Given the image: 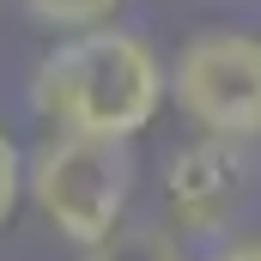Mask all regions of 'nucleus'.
Masks as SVG:
<instances>
[{
  "label": "nucleus",
  "mask_w": 261,
  "mask_h": 261,
  "mask_svg": "<svg viewBox=\"0 0 261 261\" xmlns=\"http://www.w3.org/2000/svg\"><path fill=\"white\" fill-rule=\"evenodd\" d=\"M255 146L195 134L164 164V225L176 237H237L249 200H255Z\"/></svg>",
  "instance_id": "obj_4"
},
{
  "label": "nucleus",
  "mask_w": 261,
  "mask_h": 261,
  "mask_svg": "<svg viewBox=\"0 0 261 261\" xmlns=\"http://www.w3.org/2000/svg\"><path fill=\"white\" fill-rule=\"evenodd\" d=\"M206 261H261V231H237V237H225V243H213Z\"/></svg>",
  "instance_id": "obj_8"
},
{
  "label": "nucleus",
  "mask_w": 261,
  "mask_h": 261,
  "mask_svg": "<svg viewBox=\"0 0 261 261\" xmlns=\"http://www.w3.org/2000/svg\"><path fill=\"white\" fill-rule=\"evenodd\" d=\"M134 140L97 134H49L24 158V200L43 213V225L73 249L103 243L128 225L134 206Z\"/></svg>",
  "instance_id": "obj_2"
},
{
  "label": "nucleus",
  "mask_w": 261,
  "mask_h": 261,
  "mask_svg": "<svg viewBox=\"0 0 261 261\" xmlns=\"http://www.w3.org/2000/svg\"><path fill=\"white\" fill-rule=\"evenodd\" d=\"M170 103V67L134 31L97 24L55 43L31 73V110L55 134L134 140Z\"/></svg>",
  "instance_id": "obj_1"
},
{
  "label": "nucleus",
  "mask_w": 261,
  "mask_h": 261,
  "mask_svg": "<svg viewBox=\"0 0 261 261\" xmlns=\"http://www.w3.org/2000/svg\"><path fill=\"white\" fill-rule=\"evenodd\" d=\"M37 24H49V31H67V37H79V31H97V24H110L116 18V6L122 0H18Z\"/></svg>",
  "instance_id": "obj_6"
},
{
  "label": "nucleus",
  "mask_w": 261,
  "mask_h": 261,
  "mask_svg": "<svg viewBox=\"0 0 261 261\" xmlns=\"http://www.w3.org/2000/svg\"><path fill=\"white\" fill-rule=\"evenodd\" d=\"M79 261H189V249H182V237L164 219H128L103 243L79 249Z\"/></svg>",
  "instance_id": "obj_5"
},
{
  "label": "nucleus",
  "mask_w": 261,
  "mask_h": 261,
  "mask_svg": "<svg viewBox=\"0 0 261 261\" xmlns=\"http://www.w3.org/2000/svg\"><path fill=\"white\" fill-rule=\"evenodd\" d=\"M170 103L195 134L261 140V37L249 31H200L170 61Z\"/></svg>",
  "instance_id": "obj_3"
},
{
  "label": "nucleus",
  "mask_w": 261,
  "mask_h": 261,
  "mask_svg": "<svg viewBox=\"0 0 261 261\" xmlns=\"http://www.w3.org/2000/svg\"><path fill=\"white\" fill-rule=\"evenodd\" d=\"M18 200H24V152H18V140L0 128V225L18 213Z\"/></svg>",
  "instance_id": "obj_7"
}]
</instances>
